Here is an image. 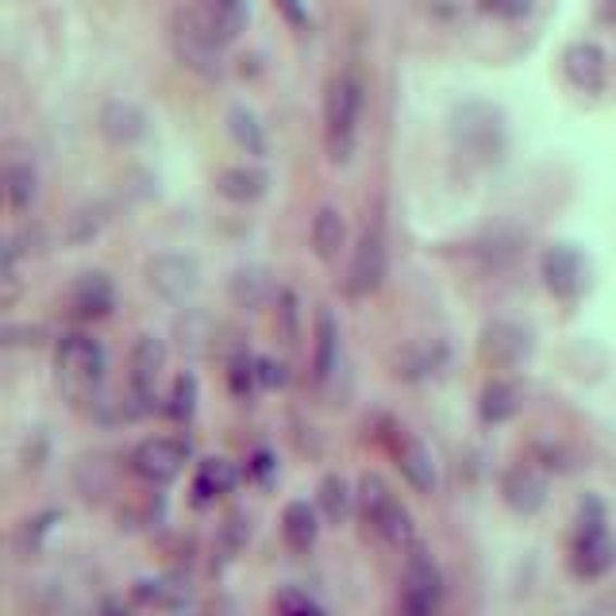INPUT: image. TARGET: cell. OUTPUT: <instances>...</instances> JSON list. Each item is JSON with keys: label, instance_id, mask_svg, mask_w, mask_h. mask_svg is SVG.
<instances>
[{"label": "cell", "instance_id": "cell-28", "mask_svg": "<svg viewBox=\"0 0 616 616\" xmlns=\"http://www.w3.org/2000/svg\"><path fill=\"white\" fill-rule=\"evenodd\" d=\"M228 131L251 159H262V154L271 151V143H266V127L259 124V116H254L247 104H236V109L228 112Z\"/></svg>", "mask_w": 616, "mask_h": 616}, {"label": "cell", "instance_id": "cell-33", "mask_svg": "<svg viewBox=\"0 0 616 616\" xmlns=\"http://www.w3.org/2000/svg\"><path fill=\"white\" fill-rule=\"evenodd\" d=\"M59 520H62V516L54 513V508H47V513L32 516V520H24V528H20V536H16L20 551H24V555H39V551H42V536L51 532V528H54Z\"/></svg>", "mask_w": 616, "mask_h": 616}, {"label": "cell", "instance_id": "cell-36", "mask_svg": "<svg viewBox=\"0 0 616 616\" xmlns=\"http://www.w3.org/2000/svg\"><path fill=\"white\" fill-rule=\"evenodd\" d=\"M219 536H224L228 551H239L247 540H251V520H247L243 513H231L228 520H224V528H219Z\"/></svg>", "mask_w": 616, "mask_h": 616}, {"label": "cell", "instance_id": "cell-30", "mask_svg": "<svg viewBox=\"0 0 616 616\" xmlns=\"http://www.w3.org/2000/svg\"><path fill=\"white\" fill-rule=\"evenodd\" d=\"M197 9L204 12V16L216 24V32L224 35V39H239V32L247 27V20H251V12H247V0H201Z\"/></svg>", "mask_w": 616, "mask_h": 616}, {"label": "cell", "instance_id": "cell-25", "mask_svg": "<svg viewBox=\"0 0 616 616\" xmlns=\"http://www.w3.org/2000/svg\"><path fill=\"white\" fill-rule=\"evenodd\" d=\"M313 251L324 266L339 262V254L347 251V219H343V212L331 209V204H324L313 219Z\"/></svg>", "mask_w": 616, "mask_h": 616}, {"label": "cell", "instance_id": "cell-16", "mask_svg": "<svg viewBox=\"0 0 616 616\" xmlns=\"http://www.w3.org/2000/svg\"><path fill=\"white\" fill-rule=\"evenodd\" d=\"M66 301L74 320H101V316L112 313V304H116V286H112V278L104 271H85L74 278Z\"/></svg>", "mask_w": 616, "mask_h": 616}, {"label": "cell", "instance_id": "cell-15", "mask_svg": "<svg viewBox=\"0 0 616 616\" xmlns=\"http://www.w3.org/2000/svg\"><path fill=\"white\" fill-rule=\"evenodd\" d=\"M478 351L490 366H520L524 359L532 355V336L513 320H493L481 331Z\"/></svg>", "mask_w": 616, "mask_h": 616}, {"label": "cell", "instance_id": "cell-6", "mask_svg": "<svg viewBox=\"0 0 616 616\" xmlns=\"http://www.w3.org/2000/svg\"><path fill=\"white\" fill-rule=\"evenodd\" d=\"M455 143L466 159H478V162H493L501 154V143H505V127H501L498 109L481 101H470L455 112Z\"/></svg>", "mask_w": 616, "mask_h": 616}, {"label": "cell", "instance_id": "cell-40", "mask_svg": "<svg viewBox=\"0 0 616 616\" xmlns=\"http://www.w3.org/2000/svg\"><path fill=\"white\" fill-rule=\"evenodd\" d=\"M247 470H251L259 481H271L274 474H278V463H274V455H271V451H259V455L251 458V466H247Z\"/></svg>", "mask_w": 616, "mask_h": 616}, {"label": "cell", "instance_id": "cell-8", "mask_svg": "<svg viewBox=\"0 0 616 616\" xmlns=\"http://www.w3.org/2000/svg\"><path fill=\"white\" fill-rule=\"evenodd\" d=\"M386 448H389V455H393V463H398L401 478H405L416 493H436L439 470H436V458H431L428 443H424L420 436H413L408 428L393 424L386 436Z\"/></svg>", "mask_w": 616, "mask_h": 616}, {"label": "cell", "instance_id": "cell-21", "mask_svg": "<svg viewBox=\"0 0 616 616\" xmlns=\"http://www.w3.org/2000/svg\"><path fill=\"white\" fill-rule=\"evenodd\" d=\"M266 189H271V174H266L262 166H247V162H239V166H224L216 174V193L231 204L262 201Z\"/></svg>", "mask_w": 616, "mask_h": 616}, {"label": "cell", "instance_id": "cell-9", "mask_svg": "<svg viewBox=\"0 0 616 616\" xmlns=\"http://www.w3.org/2000/svg\"><path fill=\"white\" fill-rule=\"evenodd\" d=\"M147 286H151L162 301L186 304L189 297L197 293V286H201V266H197V259H189V254H174V251L154 254V259L147 262Z\"/></svg>", "mask_w": 616, "mask_h": 616}, {"label": "cell", "instance_id": "cell-20", "mask_svg": "<svg viewBox=\"0 0 616 616\" xmlns=\"http://www.w3.org/2000/svg\"><path fill=\"white\" fill-rule=\"evenodd\" d=\"M320 540V508L309 505V501H289L281 508V543H286L293 555H309Z\"/></svg>", "mask_w": 616, "mask_h": 616}, {"label": "cell", "instance_id": "cell-23", "mask_svg": "<svg viewBox=\"0 0 616 616\" xmlns=\"http://www.w3.org/2000/svg\"><path fill=\"white\" fill-rule=\"evenodd\" d=\"M239 470L228 458H201L193 474V505H212V501L228 498L236 490Z\"/></svg>", "mask_w": 616, "mask_h": 616}, {"label": "cell", "instance_id": "cell-2", "mask_svg": "<svg viewBox=\"0 0 616 616\" xmlns=\"http://www.w3.org/2000/svg\"><path fill=\"white\" fill-rule=\"evenodd\" d=\"M355 501H359V516L370 524V532L378 536L381 543L398 551H408L416 540V524H413V513L405 508V501L393 493L381 474L366 470L355 486Z\"/></svg>", "mask_w": 616, "mask_h": 616}, {"label": "cell", "instance_id": "cell-32", "mask_svg": "<svg viewBox=\"0 0 616 616\" xmlns=\"http://www.w3.org/2000/svg\"><path fill=\"white\" fill-rule=\"evenodd\" d=\"M228 386H231V393H236L239 401H251L254 393H259V363L254 359H247V355H239V359H231V366H228Z\"/></svg>", "mask_w": 616, "mask_h": 616}, {"label": "cell", "instance_id": "cell-5", "mask_svg": "<svg viewBox=\"0 0 616 616\" xmlns=\"http://www.w3.org/2000/svg\"><path fill=\"white\" fill-rule=\"evenodd\" d=\"M363 104H366V85L355 70H343L339 77H331L328 101H324L331 162H351V154H355V136H359Z\"/></svg>", "mask_w": 616, "mask_h": 616}, {"label": "cell", "instance_id": "cell-11", "mask_svg": "<svg viewBox=\"0 0 616 616\" xmlns=\"http://www.w3.org/2000/svg\"><path fill=\"white\" fill-rule=\"evenodd\" d=\"M551 481L543 474V466L536 463H513L501 474V501L513 508L516 516H536L548 505Z\"/></svg>", "mask_w": 616, "mask_h": 616}, {"label": "cell", "instance_id": "cell-26", "mask_svg": "<svg viewBox=\"0 0 616 616\" xmlns=\"http://www.w3.org/2000/svg\"><path fill=\"white\" fill-rule=\"evenodd\" d=\"M316 508L328 524H347L351 508H359L355 490H351V481L343 474H324L320 486H316Z\"/></svg>", "mask_w": 616, "mask_h": 616}, {"label": "cell", "instance_id": "cell-14", "mask_svg": "<svg viewBox=\"0 0 616 616\" xmlns=\"http://www.w3.org/2000/svg\"><path fill=\"white\" fill-rule=\"evenodd\" d=\"M401 598L416 601V605L431 608V613H439V605H443V570H439V563L431 558V551L416 548V543L408 548V558H405Z\"/></svg>", "mask_w": 616, "mask_h": 616}, {"label": "cell", "instance_id": "cell-38", "mask_svg": "<svg viewBox=\"0 0 616 616\" xmlns=\"http://www.w3.org/2000/svg\"><path fill=\"white\" fill-rule=\"evenodd\" d=\"M278 4V12L286 16L289 27H297V32H304V27L313 24V16H309V0H274Z\"/></svg>", "mask_w": 616, "mask_h": 616}, {"label": "cell", "instance_id": "cell-34", "mask_svg": "<svg viewBox=\"0 0 616 616\" xmlns=\"http://www.w3.org/2000/svg\"><path fill=\"white\" fill-rule=\"evenodd\" d=\"M478 9L493 20H520L532 12V0H481Z\"/></svg>", "mask_w": 616, "mask_h": 616}, {"label": "cell", "instance_id": "cell-37", "mask_svg": "<svg viewBox=\"0 0 616 616\" xmlns=\"http://www.w3.org/2000/svg\"><path fill=\"white\" fill-rule=\"evenodd\" d=\"M278 324H281L286 343H297V297L289 293V289L278 293Z\"/></svg>", "mask_w": 616, "mask_h": 616}, {"label": "cell", "instance_id": "cell-29", "mask_svg": "<svg viewBox=\"0 0 616 616\" xmlns=\"http://www.w3.org/2000/svg\"><path fill=\"white\" fill-rule=\"evenodd\" d=\"M4 197L16 212H27L39 197V174L32 162H9L4 166Z\"/></svg>", "mask_w": 616, "mask_h": 616}, {"label": "cell", "instance_id": "cell-4", "mask_svg": "<svg viewBox=\"0 0 616 616\" xmlns=\"http://www.w3.org/2000/svg\"><path fill=\"white\" fill-rule=\"evenodd\" d=\"M613 566H616V540L608 532L605 505L598 498H586L582 513H578L575 540H570V570L582 582H598Z\"/></svg>", "mask_w": 616, "mask_h": 616}, {"label": "cell", "instance_id": "cell-12", "mask_svg": "<svg viewBox=\"0 0 616 616\" xmlns=\"http://www.w3.org/2000/svg\"><path fill=\"white\" fill-rule=\"evenodd\" d=\"M381 278H386V243H381L378 228H366L351 251V271H347L343 286L351 297H370L378 293Z\"/></svg>", "mask_w": 616, "mask_h": 616}, {"label": "cell", "instance_id": "cell-24", "mask_svg": "<svg viewBox=\"0 0 616 616\" xmlns=\"http://www.w3.org/2000/svg\"><path fill=\"white\" fill-rule=\"evenodd\" d=\"M228 297H231V304H236V309H247V313L262 309V304L274 297L271 271H266V266H239V271H231Z\"/></svg>", "mask_w": 616, "mask_h": 616}, {"label": "cell", "instance_id": "cell-35", "mask_svg": "<svg viewBox=\"0 0 616 616\" xmlns=\"http://www.w3.org/2000/svg\"><path fill=\"white\" fill-rule=\"evenodd\" d=\"M259 363V386L262 389H281L289 381V370H286V363H278V359H271V355H259L254 359Z\"/></svg>", "mask_w": 616, "mask_h": 616}, {"label": "cell", "instance_id": "cell-13", "mask_svg": "<svg viewBox=\"0 0 616 616\" xmlns=\"http://www.w3.org/2000/svg\"><path fill=\"white\" fill-rule=\"evenodd\" d=\"M543 286L558 297V301H575L586 289V259L570 243H555L543 251L540 259Z\"/></svg>", "mask_w": 616, "mask_h": 616}, {"label": "cell", "instance_id": "cell-18", "mask_svg": "<svg viewBox=\"0 0 616 616\" xmlns=\"http://www.w3.org/2000/svg\"><path fill=\"white\" fill-rule=\"evenodd\" d=\"M97 127L112 147H136L147 136V112L136 101H104Z\"/></svg>", "mask_w": 616, "mask_h": 616}, {"label": "cell", "instance_id": "cell-41", "mask_svg": "<svg viewBox=\"0 0 616 616\" xmlns=\"http://www.w3.org/2000/svg\"><path fill=\"white\" fill-rule=\"evenodd\" d=\"M398 616H436V613H431V608H424V605H416V601L401 598L398 601Z\"/></svg>", "mask_w": 616, "mask_h": 616}, {"label": "cell", "instance_id": "cell-1", "mask_svg": "<svg viewBox=\"0 0 616 616\" xmlns=\"http://www.w3.org/2000/svg\"><path fill=\"white\" fill-rule=\"evenodd\" d=\"M54 370H59V386L74 405L93 401L104 386L109 374V355H104L101 339L85 336V331H66L54 347Z\"/></svg>", "mask_w": 616, "mask_h": 616}, {"label": "cell", "instance_id": "cell-3", "mask_svg": "<svg viewBox=\"0 0 616 616\" xmlns=\"http://www.w3.org/2000/svg\"><path fill=\"white\" fill-rule=\"evenodd\" d=\"M169 42H174V54H178V62L189 74H197L201 81H219L224 77V47H228V39L216 32V24L197 4L178 12Z\"/></svg>", "mask_w": 616, "mask_h": 616}, {"label": "cell", "instance_id": "cell-39", "mask_svg": "<svg viewBox=\"0 0 616 616\" xmlns=\"http://www.w3.org/2000/svg\"><path fill=\"white\" fill-rule=\"evenodd\" d=\"M281 613L286 616H324L320 608H316L309 598H301V593H281Z\"/></svg>", "mask_w": 616, "mask_h": 616}, {"label": "cell", "instance_id": "cell-31", "mask_svg": "<svg viewBox=\"0 0 616 616\" xmlns=\"http://www.w3.org/2000/svg\"><path fill=\"white\" fill-rule=\"evenodd\" d=\"M197 401H201V386H197L193 374H178L174 378V389H169V401H166V416L178 424H189L197 416Z\"/></svg>", "mask_w": 616, "mask_h": 616}, {"label": "cell", "instance_id": "cell-7", "mask_svg": "<svg viewBox=\"0 0 616 616\" xmlns=\"http://www.w3.org/2000/svg\"><path fill=\"white\" fill-rule=\"evenodd\" d=\"M189 443L178 436H151L143 443H136V451L127 455V466L136 478H143L147 486H169V481H178L186 474L189 463Z\"/></svg>", "mask_w": 616, "mask_h": 616}, {"label": "cell", "instance_id": "cell-17", "mask_svg": "<svg viewBox=\"0 0 616 616\" xmlns=\"http://www.w3.org/2000/svg\"><path fill=\"white\" fill-rule=\"evenodd\" d=\"M563 70L566 77H570V85L575 89H582V93H601L608 81V59L605 51H601L598 42L582 39V42H570L563 54Z\"/></svg>", "mask_w": 616, "mask_h": 616}, {"label": "cell", "instance_id": "cell-10", "mask_svg": "<svg viewBox=\"0 0 616 616\" xmlns=\"http://www.w3.org/2000/svg\"><path fill=\"white\" fill-rule=\"evenodd\" d=\"M166 343L159 336H139L131 343V355H127V381H131V393H136L139 405H151V398H159V381L166 374Z\"/></svg>", "mask_w": 616, "mask_h": 616}, {"label": "cell", "instance_id": "cell-27", "mask_svg": "<svg viewBox=\"0 0 616 616\" xmlns=\"http://www.w3.org/2000/svg\"><path fill=\"white\" fill-rule=\"evenodd\" d=\"M104 228H109V204L89 201V204H81V209H74L66 216L62 239H66V247H89Z\"/></svg>", "mask_w": 616, "mask_h": 616}, {"label": "cell", "instance_id": "cell-19", "mask_svg": "<svg viewBox=\"0 0 616 616\" xmlns=\"http://www.w3.org/2000/svg\"><path fill=\"white\" fill-rule=\"evenodd\" d=\"M339 320L331 316V309H316L313 324V381L328 386L339 374V359H343V343H339Z\"/></svg>", "mask_w": 616, "mask_h": 616}, {"label": "cell", "instance_id": "cell-22", "mask_svg": "<svg viewBox=\"0 0 616 616\" xmlns=\"http://www.w3.org/2000/svg\"><path fill=\"white\" fill-rule=\"evenodd\" d=\"M520 408H524V389L516 386V381H508V378L486 381V389H481V398H478L481 424H493V428H498V424L516 420Z\"/></svg>", "mask_w": 616, "mask_h": 616}]
</instances>
